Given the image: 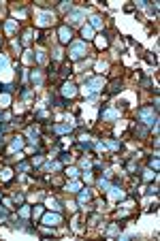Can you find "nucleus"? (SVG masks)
Here are the masks:
<instances>
[{"mask_svg": "<svg viewBox=\"0 0 160 241\" xmlns=\"http://www.w3.org/2000/svg\"><path fill=\"white\" fill-rule=\"evenodd\" d=\"M156 111H158V105L145 107V109H139V120L143 122L145 126H152V124H156Z\"/></svg>", "mask_w": 160, "mask_h": 241, "instance_id": "obj_1", "label": "nucleus"}, {"mask_svg": "<svg viewBox=\"0 0 160 241\" xmlns=\"http://www.w3.org/2000/svg\"><path fill=\"white\" fill-rule=\"evenodd\" d=\"M85 53H88V49H85V43H83V41H75L73 45H70V49H68V56L73 58V60L83 58Z\"/></svg>", "mask_w": 160, "mask_h": 241, "instance_id": "obj_2", "label": "nucleus"}, {"mask_svg": "<svg viewBox=\"0 0 160 241\" xmlns=\"http://www.w3.org/2000/svg\"><path fill=\"white\" fill-rule=\"evenodd\" d=\"M103 88H105V79H103V77H94V79H90V81H85V88H83V90L90 94V92L103 90Z\"/></svg>", "mask_w": 160, "mask_h": 241, "instance_id": "obj_3", "label": "nucleus"}, {"mask_svg": "<svg viewBox=\"0 0 160 241\" xmlns=\"http://www.w3.org/2000/svg\"><path fill=\"white\" fill-rule=\"evenodd\" d=\"M83 17H85V9H75V11L68 13V22L70 24H79Z\"/></svg>", "mask_w": 160, "mask_h": 241, "instance_id": "obj_4", "label": "nucleus"}, {"mask_svg": "<svg viewBox=\"0 0 160 241\" xmlns=\"http://www.w3.org/2000/svg\"><path fill=\"white\" fill-rule=\"evenodd\" d=\"M100 118H103L105 122H111V120H118V118H120V111H115V109H105V111L100 113Z\"/></svg>", "mask_w": 160, "mask_h": 241, "instance_id": "obj_5", "label": "nucleus"}, {"mask_svg": "<svg viewBox=\"0 0 160 241\" xmlns=\"http://www.w3.org/2000/svg\"><path fill=\"white\" fill-rule=\"evenodd\" d=\"M60 216L58 213H47L45 218H43V224H47V226H53V224H60Z\"/></svg>", "mask_w": 160, "mask_h": 241, "instance_id": "obj_6", "label": "nucleus"}, {"mask_svg": "<svg viewBox=\"0 0 160 241\" xmlns=\"http://www.w3.org/2000/svg\"><path fill=\"white\" fill-rule=\"evenodd\" d=\"M51 22H53V15H51V13H45V11L39 13V24H41V26H49Z\"/></svg>", "mask_w": 160, "mask_h": 241, "instance_id": "obj_7", "label": "nucleus"}, {"mask_svg": "<svg viewBox=\"0 0 160 241\" xmlns=\"http://www.w3.org/2000/svg\"><path fill=\"white\" fill-rule=\"evenodd\" d=\"M58 34H60V41H62V43H68V41H70V37H73V32H70V28H66V26H62Z\"/></svg>", "mask_w": 160, "mask_h": 241, "instance_id": "obj_8", "label": "nucleus"}, {"mask_svg": "<svg viewBox=\"0 0 160 241\" xmlns=\"http://www.w3.org/2000/svg\"><path fill=\"white\" fill-rule=\"evenodd\" d=\"M62 94H64V96H75L77 94V88L70 83V81H66L64 85H62Z\"/></svg>", "mask_w": 160, "mask_h": 241, "instance_id": "obj_9", "label": "nucleus"}, {"mask_svg": "<svg viewBox=\"0 0 160 241\" xmlns=\"http://www.w3.org/2000/svg\"><path fill=\"white\" fill-rule=\"evenodd\" d=\"M70 130H73L70 124H56V126H53V132H58V135H62V132H70Z\"/></svg>", "mask_w": 160, "mask_h": 241, "instance_id": "obj_10", "label": "nucleus"}, {"mask_svg": "<svg viewBox=\"0 0 160 241\" xmlns=\"http://www.w3.org/2000/svg\"><path fill=\"white\" fill-rule=\"evenodd\" d=\"M107 192H109L111 199H122V196H124V192L118 188V186H109V190H107Z\"/></svg>", "mask_w": 160, "mask_h": 241, "instance_id": "obj_11", "label": "nucleus"}, {"mask_svg": "<svg viewBox=\"0 0 160 241\" xmlns=\"http://www.w3.org/2000/svg\"><path fill=\"white\" fill-rule=\"evenodd\" d=\"M4 70H9V58L0 56V73H4Z\"/></svg>", "mask_w": 160, "mask_h": 241, "instance_id": "obj_12", "label": "nucleus"}, {"mask_svg": "<svg viewBox=\"0 0 160 241\" xmlns=\"http://www.w3.org/2000/svg\"><path fill=\"white\" fill-rule=\"evenodd\" d=\"M81 37H85V41L92 39V28H90V26H83V28H81Z\"/></svg>", "mask_w": 160, "mask_h": 241, "instance_id": "obj_13", "label": "nucleus"}, {"mask_svg": "<svg viewBox=\"0 0 160 241\" xmlns=\"http://www.w3.org/2000/svg\"><path fill=\"white\" fill-rule=\"evenodd\" d=\"M79 188H81V184H79V181H70V184L66 186V190H68V192H77Z\"/></svg>", "mask_w": 160, "mask_h": 241, "instance_id": "obj_14", "label": "nucleus"}, {"mask_svg": "<svg viewBox=\"0 0 160 241\" xmlns=\"http://www.w3.org/2000/svg\"><path fill=\"white\" fill-rule=\"evenodd\" d=\"M92 26H94V28H103V19H100L98 15H94V17H92Z\"/></svg>", "mask_w": 160, "mask_h": 241, "instance_id": "obj_15", "label": "nucleus"}, {"mask_svg": "<svg viewBox=\"0 0 160 241\" xmlns=\"http://www.w3.org/2000/svg\"><path fill=\"white\" fill-rule=\"evenodd\" d=\"M47 207H49V209H60V205H58L56 199H47Z\"/></svg>", "mask_w": 160, "mask_h": 241, "instance_id": "obj_16", "label": "nucleus"}, {"mask_svg": "<svg viewBox=\"0 0 160 241\" xmlns=\"http://www.w3.org/2000/svg\"><path fill=\"white\" fill-rule=\"evenodd\" d=\"M43 169H45V171H56V169H60V164L58 162H49V164H45Z\"/></svg>", "mask_w": 160, "mask_h": 241, "instance_id": "obj_17", "label": "nucleus"}, {"mask_svg": "<svg viewBox=\"0 0 160 241\" xmlns=\"http://www.w3.org/2000/svg\"><path fill=\"white\" fill-rule=\"evenodd\" d=\"M109 186H111V184L107 181V179H100V181H98V188H100V190H105V192L109 190Z\"/></svg>", "mask_w": 160, "mask_h": 241, "instance_id": "obj_18", "label": "nucleus"}, {"mask_svg": "<svg viewBox=\"0 0 160 241\" xmlns=\"http://www.w3.org/2000/svg\"><path fill=\"white\" fill-rule=\"evenodd\" d=\"M88 201H90V194H88V190H85V192L79 194V203H88Z\"/></svg>", "mask_w": 160, "mask_h": 241, "instance_id": "obj_19", "label": "nucleus"}, {"mask_svg": "<svg viewBox=\"0 0 160 241\" xmlns=\"http://www.w3.org/2000/svg\"><path fill=\"white\" fill-rule=\"evenodd\" d=\"M4 28H6V32H13V30H15V22H13V19H9Z\"/></svg>", "mask_w": 160, "mask_h": 241, "instance_id": "obj_20", "label": "nucleus"}, {"mask_svg": "<svg viewBox=\"0 0 160 241\" xmlns=\"http://www.w3.org/2000/svg\"><path fill=\"white\" fill-rule=\"evenodd\" d=\"M22 145H24L22 141H19V139H15V141H13V145H11V149H22Z\"/></svg>", "mask_w": 160, "mask_h": 241, "instance_id": "obj_21", "label": "nucleus"}, {"mask_svg": "<svg viewBox=\"0 0 160 241\" xmlns=\"http://www.w3.org/2000/svg\"><path fill=\"white\" fill-rule=\"evenodd\" d=\"M109 90H111V92H118V90H120V81H113Z\"/></svg>", "mask_w": 160, "mask_h": 241, "instance_id": "obj_22", "label": "nucleus"}, {"mask_svg": "<svg viewBox=\"0 0 160 241\" xmlns=\"http://www.w3.org/2000/svg\"><path fill=\"white\" fill-rule=\"evenodd\" d=\"M2 90H4L6 94H9V92H13V83H4V85H2Z\"/></svg>", "mask_w": 160, "mask_h": 241, "instance_id": "obj_23", "label": "nucleus"}, {"mask_svg": "<svg viewBox=\"0 0 160 241\" xmlns=\"http://www.w3.org/2000/svg\"><path fill=\"white\" fill-rule=\"evenodd\" d=\"M32 81L34 83H41V75L39 73H32Z\"/></svg>", "mask_w": 160, "mask_h": 241, "instance_id": "obj_24", "label": "nucleus"}, {"mask_svg": "<svg viewBox=\"0 0 160 241\" xmlns=\"http://www.w3.org/2000/svg\"><path fill=\"white\" fill-rule=\"evenodd\" d=\"M149 166H152V169H158V158H152V160H149Z\"/></svg>", "mask_w": 160, "mask_h": 241, "instance_id": "obj_25", "label": "nucleus"}, {"mask_svg": "<svg viewBox=\"0 0 160 241\" xmlns=\"http://www.w3.org/2000/svg\"><path fill=\"white\" fill-rule=\"evenodd\" d=\"M0 103H2V107H6V105H9V96H6V94H2V98H0Z\"/></svg>", "mask_w": 160, "mask_h": 241, "instance_id": "obj_26", "label": "nucleus"}, {"mask_svg": "<svg viewBox=\"0 0 160 241\" xmlns=\"http://www.w3.org/2000/svg\"><path fill=\"white\" fill-rule=\"evenodd\" d=\"M109 147H111V149H118L120 143H118V141H109Z\"/></svg>", "mask_w": 160, "mask_h": 241, "instance_id": "obj_27", "label": "nucleus"}, {"mask_svg": "<svg viewBox=\"0 0 160 241\" xmlns=\"http://www.w3.org/2000/svg\"><path fill=\"white\" fill-rule=\"evenodd\" d=\"M68 175H70V177H77L79 171H77V169H68Z\"/></svg>", "mask_w": 160, "mask_h": 241, "instance_id": "obj_28", "label": "nucleus"}, {"mask_svg": "<svg viewBox=\"0 0 160 241\" xmlns=\"http://www.w3.org/2000/svg\"><path fill=\"white\" fill-rule=\"evenodd\" d=\"M115 233H118V226H115V224H113V226L109 228V233H107V235H109V237H111V235H115Z\"/></svg>", "mask_w": 160, "mask_h": 241, "instance_id": "obj_29", "label": "nucleus"}, {"mask_svg": "<svg viewBox=\"0 0 160 241\" xmlns=\"http://www.w3.org/2000/svg\"><path fill=\"white\" fill-rule=\"evenodd\" d=\"M0 218H6V209H0Z\"/></svg>", "mask_w": 160, "mask_h": 241, "instance_id": "obj_30", "label": "nucleus"}]
</instances>
